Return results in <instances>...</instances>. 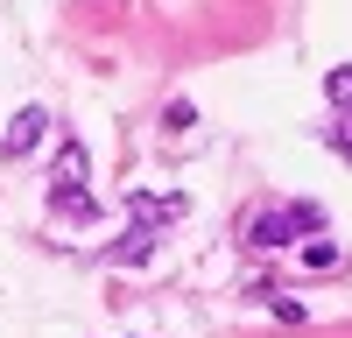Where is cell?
I'll list each match as a JSON object with an SVG mask.
<instances>
[{
  "label": "cell",
  "instance_id": "obj_6",
  "mask_svg": "<svg viewBox=\"0 0 352 338\" xmlns=\"http://www.w3.org/2000/svg\"><path fill=\"white\" fill-rule=\"evenodd\" d=\"M303 261H310V268H331V261H338V247H331V240H310V247H303Z\"/></svg>",
  "mask_w": 352,
  "mask_h": 338
},
{
  "label": "cell",
  "instance_id": "obj_3",
  "mask_svg": "<svg viewBox=\"0 0 352 338\" xmlns=\"http://www.w3.org/2000/svg\"><path fill=\"white\" fill-rule=\"evenodd\" d=\"M43 134H50V113H43V106H21L14 120H8V134H0V162L36 155V148H43Z\"/></svg>",
  "mask_w": 352,
  "mask_h": 338
},
{
  "label": "cell",
  "instance_id": "obj_7",
  "mask_svg": "<svg viewBox=\"0 0 352 338\" xmlns=\"http://www.w3.org/2000/svg\"><path fill=\"white\" fill-rule=\"evenodd\" d=\"M331 148H338V155H352V113H345V120L331 127Z\"/></svg>",
  "mask_w": 352,
  "mask_h": 338
},
{
  "label": "cell",
  "instance_id": "obj_5",
  "mask_svg": "<svg viewBox=\"0 0 352 338\" xmlns=\"http://www.w3.org/2000/svg\"><path fill=\"white\" fill-rule=\"evenodd\" d=\"M324 92H331V106H338V113H352V64H338V71L324 78Z\"/></svg>",
  "mask_w": 352,
  "mask_h": 338
},
{
  "label": "cell",
  "instance_id": "obj_4",
  "mask_svg": "<svg viewBox=\"0 0 352 338\" xmlns=\"http://www.w3.org/2000/svg\"><path fill=\"white\" fill-rule=\"evenodd\" d=\"M155 218H134L127 225V233H120V247H113V261H120V268H141V261H148V254H155Z\"/></svg>",
  "mask_w": 352,
  "mask_h": 338
},
{
  "label": "cell",
  "instance_id": "obj_2",
  "mask_svg": "<svg viewBox=\"0 0 352 338\" xmlns=\"http://www.w3.org/2000/svg\"><path fill=\"white\" fill-rule=\"evenodd\" d=\"M296 233H324V212H317V205H282V212H254L247 218V247L254 254H275V247H289V240H296Z\"/></svg>",
  "mask_w": 352,
  "mask_h": 338
},
{
  "label": "cell",
  "instance_id": "obj_1",
  "mask_svg": "<svg viewBox=\"0 0 352 338\" xmlns=\"http://www.w3.org/2000/svg\"><path fill=\"white\" fill-rule=\"evenodd\" d=\"M85 177H92V155L78 148V141H64L56 148V169H50V212L56 218H92V190H85Z\"/></svg>",
  "mask_w": 352,
  "mask_h": 338
}]
</instances>
